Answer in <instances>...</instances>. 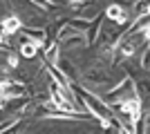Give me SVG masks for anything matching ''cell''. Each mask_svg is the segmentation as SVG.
Instances as JSON below:
<instances>
[{
  "label": "cell",
  "mask_w": 150,
  "mask_h": 134,
  "mask_svg": "<svg viewBox=\"0 0 150 134\" xmlns=\"http://www.w3.org/2000/svg\"><path fill=\"white\" fill-rule=\"evenodd\" d=\"M121 109H123L125 114H130L132 123L139 121V101H137V98H132V101H123V103H121Z\"/></svg>",
  "instance_id": "6da1fadb"
},
{
  "label": "cell",
  "mask_w": 150,
  "mask_h": 134,
  "mask_svg": "<svg viewBox=\"0 0 150 134\" xmlns=\"http://www.w3.org/2000/svg\"><path fill=\"white\" fill-rule=\"evenodd\" d=\"M52 98H54V105H56L58 109H65V112H72V105H69L65 98H63V94L58 92L56 87H52Z\"/></svg>",
  "instance_id": "7a4b0ae2"
},
{
  "label": "cell",
  "mask_w": 150,
  "mask_h": 134,
  "mask_svg": "<svg viewBox=\"0 0 150 134\" xmlns=\"http://www.w3.org/2000/svg\"><path fill=\"white\" fill-rule=\"evenodd\" d=\"M18 29H20V20L13 18V16L2 22V32H5V34H13V32H18Z\"/></svg>",
  "instance_id": "3957f363"
},
{
  "label": "cell",
  "mask_w": 150,
  "mask_h": 134,
  "mask_svg": "<svg viewBox=\"0 0 150 134\" xmlns=\"http://www.w3.org/2000/svg\"><path fill=\"white\" fill-rule=\"evenodd\" d=\"M108 16H110L112 20H117L119 25H123V22H125V16H123V11H121V7H117V5L108 7Z\"/></svg>",
  "instance_id": "277c9868"
},
{
  "label": "cell",
  "mask_w": 150,
  "mask_h": 134,
  "mask_svg": "<svg viewBox=\"0 0 150 134\" xmlns=\"http://www.w3.org/2000/svg\"><path fill=\"white\" fill-rule=\"evenodd\" d=\"M36 49H38L36 43H25L23 47H20V51H23V56H25V58H34V56H36Z\"/></svg>",
  "instance_id": "5b68a950"
},
{
  "label": "cell",
  "mask_w": 150,
  "mask_h": 134,
  "mask_svg": "<svg viewBox=\"0 0 150 134\" xmlns=\"http://www.w3.org/2000/svg\"><path fill=\"white\" fill-rule=\"evenodd\" d=\"M132 51H134V45H132V43H128V45L123 47V54H125V56H130Z\"/></svg>",
  "instance_id": "8992f818"
},
{
  "label": "cell",
  "mask_w": 150,
  "mask_h": 134,
  "mask_svg": "<svg viewBox=\"0 0 150 134\" xmlns=\"http://www.w3.org/2000/svg\"><path fill=\"white\" fill-rule=\"evenodd\" d=\"M7 63H9V67H16V65H18V56H9Z\"/></svg>",
  "instance_id": "52a82bcc"
},
{
  "label": "cell",
  "mask_w": 150,
  "mask_h": 134,
  "mask_svg": "<svg viewBox=\"0 0 150 134\" xmlns=\"http://www.w3.org/2000/svg\"><path fill=\"white\" fill-rule=\"evenodd\" d=\"M146 38H150V27H146Z\"/></svg>",
  "instance_id": "ba28073f"
}]
</instances>
